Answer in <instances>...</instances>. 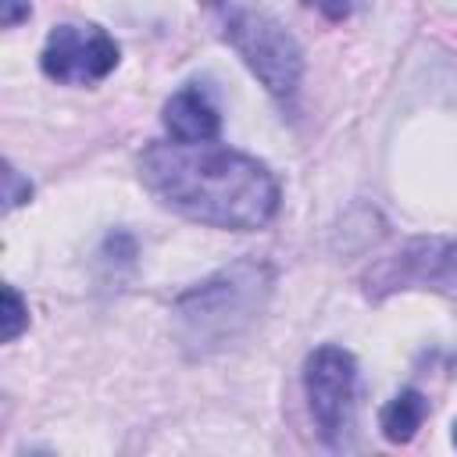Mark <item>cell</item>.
Returning a JSON list of instances; mask_svg holds the SVG:
<instances>
[{
  "label": "cell",
  "mask_w": 457,
  "mask_h": 457,
  "mask_svg": "<svg viewBox=\"0 0 457 457\" xmlns=\"http://www.w3.org/2000/svg\"><path fill=\"white\" fill-rule=\"evenodd\" d=\"M139 179L168 211L228 232L264 228L282 204L264 161L214 143H150L139 154Z\"/></svg>",
  "instance_id": "obj_1"
},
{
  "label": "cell",
  "mask_w": 457,
  "mask_h": 457,
  "mask_svg": "<svg viewBox=\"0 0 457 457\" xmlns=\"http://www.w3.org/2000/svg\"><path fill=\"white\" fill-rule=\"evenodd\" d=\"M275 268L261 257H239L189 286L171 307V332L186 357H211L236 343L268 307Z\"/></svg>",
  "instance_id": "obj_2"
},
{
  "label": "cell",
  "mask_w": 457,
  "mask_h": 457,
  "mask_svg": "<svg viewBox=\"0 0 457 457\" xmlns=\"http://www.w3.org/2000/svg\"><path fill=\"white\" fill-rule=\"evenodd\" d=\"M225 39L275 100L296 93L303 79V46L282 21L264 11H236L225 21Z\"/></svg>",
  "instance_id": "obj_3"
},
{
  "label": "cell",
  "mask_w": 457,
  "mask_h": 457,
  "mask_svg": "<svg viewBox=\"0 0 457 457\" xmlns=\"http://www.w3.org/2000/svg\"><path fill=\"white\" fill-rule=\"evenodd\" d=\"M303 389H307V407H311L321 443L339 450L353 425V403H357L353 353L336 343L318 346L303 364Z\"/></svg>",
  "instance_id": "obj_4"
},
{
  "label": "cell",
  "mask_w": 457,
  "mask_h": 457,
  "mask_svg": "<svg viewBox=\"0 0 457 457\" xmlns=\"http://www.w3.org/2000/svg\"><path fill=\"white\" fill-rule=\"evenodd\" d=\"M118 57H121V50L107 36V29H100L93 21H64L57 29H50L43 54H39V68L54 82L93 86L118 68Z\"/></svg>",
  "instance_id": "obj_5"
},
{
  "label": "cell",
  "mask_w": 457,
  "mask_h": 457,
  "mask_svg": "<svg viewBox=\"0 0 457 457\" xmlns=\"http://www.w3.org/2000/svg\"><path fill=\"white\" fill-rule=\"evenodd\" d=\"M414 282L457 303V239H414L371 275V286L382 289H400Z\"/></svg>",
  "instance_id": "obj_6"
},
{
  "label": "cell",
  "mask_w": 457,
  "mask_h": 457,
  "mask_svg": "<svg viewBox=\"0 0 457 457\" xmlns=\"http://www.w3.org/2000/svg\"><path fill=\"white\" fill-rule=\"evenodd\" d=\"M161 121L175 143H214L221 132V114L211 93L196 82L175 89L161 111Z\"/></svg>",
  "instance_id": "obj_7"
},
{
  "label": "cell",
  "mask_w": 457,
  "mask_h": 457,
  "mask_svg": "<svg viewBox=\"0 0 457 457\" xmlns=\"http://www.w3.org/2000/svg\"><path fill=\"white\" fill-rule=\"evenodd\" d=\"M428 418V400L418 389H400L393 400H386V407L378 411V428L389 443H411L421 428V421Z\"/></svg>",
  "instance_id": "obj_8"
},
{
  "label": "cell",
  "mask_w": 457,
  "mask_h": 457,
  "mask_svg": "<svg viewBox=\"0 0 457 457\" xmlns=\"http://www.w3.org/2000/svg\"><path fill=\"white\" fill-rule=\"evenodd\" d=\"M29 325V307L14 286H4V343H14Z\"/></svg>",
  "instance_id": "obj_9"
},
{
  "label": "cell",
  "mask_w": 457,
  "mask_h": 457,
  "mask_svg": "<svg viewBox=\"0 0 457 457\" xmlns=\"http://www.w3.org/2000/svg\"><path fill=\"white\" fill-rule=\"evenodd\" d=\"M4 179H7V193H4V200H7V211L11 207H18L21 200H29V193H32V186L29 182H21L18 179V171L7 164V171H4Z\"/></svg>",
  "instance_id": "obj_10"
},
{
  "label": "cell",
  "mask_w": 457,
  "mask_h": 457,
  "mask_svg": "<svg viewBox=\"0 0 457 457\" xmlns=\"http://www.w3.org/2000/svg\"><path fill=\"white\" fill-rule=\"evenodd\" d=\"M307 7H314L318 14H325L328 21H343L350 14V0H303Z\"/></svg>",
  "instance_id": "obj_11"
},
{
  "label": "cell",
  "mask_w": 457,
  "mask_h": 457,
  "mask_svg": "<svg viewBox=\"0 0 457 457\" xmlns=\"http://www.w3.org/2000/svg\"><path fill=\"white\" fill-rule=\"evenodd\" d=\"M0 4H4V14H0L4 29H14L21 18H29V0H0Z\"/></svg>",
  "instance_id": "obj_12"
},
{
  "label": "cell",
  "mask_w": 457,
  "mask_h": 457,
  "mask_svg": "<svg viewBox=\"0 0 457 457\" xmlns=\"http://www.w3.org/2000/svg\"><path fill=\"white\" fill-rule=\"evenodd\" d=\"M453 446H457V421H453Z\"/></svg>",
  "instance_id": "obj_13"
},
{
  "label": "cell",
  "mask_w": 457,
  "mask_h": 457,
  "mask_svg": "<svg viewBox=\"0 0 457 457\" xmlns=\"http://www.w3.org/2000/svg\"><path fill=\"white\" fill-rule=\"evenodd\" d=\"M207 4H221V0H207Z\"/></svg>",
  "instance_id": "obj_14"
}]
</instances>
